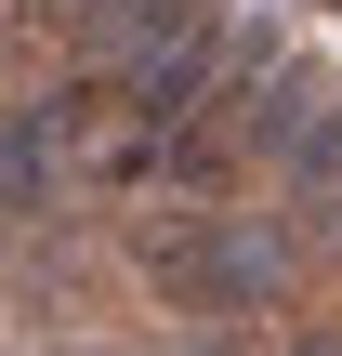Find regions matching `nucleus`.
<instances>
[{
	"mask_svg": "<svg viewBox=\"0 0 342 356\" xmlns=\"http://www.w3.org/2000/svg\"><path fill=\"white\" fill-rule=\"evenodd\" d=\"M132 277L158 291V317H211V330H264V317L316 304L303 225L264 185H237V198H158L132 225Z\"/></svg>",
	"mask_w": 342,
	"mask_h": 356,
	"instance_id": "nucleus-1",
	"label": "nucleus"
},
{
	"mask_svg": "<svg viewBox=\"0 0 342 356\" xmlns=\"http://www.w3.org/2000/svg\"><path fill=\"white\" fill-rule=\"evenodd\" d=\"M224 0H66L53 13V40H66V66L79 79H119V66H145V53H171V40H198Z\"/></svg>",
	"mask_w": 342,
	"mask_h": 356,
	"instance_id": "nucleus-2",
	"label": "nucleus"
},
{
	"mask_svg": "<svg viewBox=\"0 0 342 356\" xmlns=\"http://www.w3.org/2000/svg\"><path fill=\"white\" fill-rule=\"evenodd\" d=\"M171 356H264V343H250V330H211V317H185V343H171Z\"/></svg>",
	"mask_w": 342,
	"mask_h": 356,
	"instance_id": "nucleus-3",
	"label": "nucleus"
},
{
	"mask_svg": "<svg viewBox=\"0 0 342 356\" xmlns=\"http://www.w3.org/2000/svg\"><path fill=\"white\" fill-rule=\"evenodd\" d=\"M277 356H342V317H303V330H290Z\"/></svg>",
	"mask_w": 342,
	"mask_h": 356,
	"instance_id": "nucleus-4",
	"label": "nucleus"
}]
</instances>
